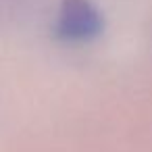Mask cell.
I'll return each mask as SVG.
<instances>
[{
	"label": "cell",
	"mask_w": 152,
	"mask_h": 152,
	"mask_svg": "<svg viewBox=\"0 0 152 152\" xmlns=\"http://www.w3.org/2000/svg\"><path fill=\"white\" fill-rule=\"evenodd\" d=\"M104 21L90 0H63L56 15V36L65 42H92L102 34Z\"/></svg>",
	"instance_id": "obj_1"
}]
</instances>
